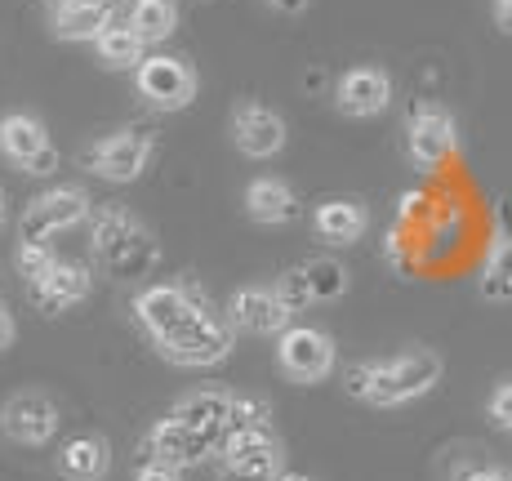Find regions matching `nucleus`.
I'll use <instances>...</instances> for the list:
<instances>
[{
    "label": "nucleus",
    "instance_id": "30",
    "mask_svg": "<svg viewBox=\"0 0 512 481\" xmlns=\"http://www.w3.org/2000/svg\"><path fill=\"white\" fill-rule=\"evenodd\" d=\"M134 481H183L179 477V468H170V464H156V459H147V464L139 468V477Z\"/></svg>",
    "mask_w": 512,
    "mask_h": 481
},
{
    "label": "nucleus",
    "instance_id": "7",
    "mask_svg": "<svg viewBox=\"0 0 512 481\" xmlns=\"http://www.w3.org/2000/svg\"><path fill=\"white\" fill-rule=\"evenodd\" d=\"M406 152L415 170L437 174L459 152V121L441 103H419L406 121Z\"/></svg>",
    "mask_w": 512,
    "mask_h": 481
},
{
    "label": "nucleus",
    "instance_id": "16",
    "mask_svg": "<svg viewBox=\"0 0 512 481\" xmlns=\"http://www.w3.org/2000/svg\"><path fill=\"white\" fill-rule=\"evenodd\" d=\"M334 103H339L343 116H357V121L388 112V103H392V76L383 72V67H352V72H343Z\"/></svg>",
    "mask_w": 512,
    "mask_h": 481
},
{
    "label": "nucleus",
    "instance_id": "15",
    "mask_svg": "<svg viewBox=\"0 0 512 481\" xmlns=\"http://www.w3.org/2000/svg\"><path fill=\"white\" fill-rule=\"evenodd\" d=\"M90 290H94V272L85 268V263H63V259H58L54 268L36 281V286H27L32 303L45 312V317H58V312L85 303L90 299Z\"/></svg>",
    "mask_w": 512,
    "mask_h": 481
},
{
    "label": "nucleus",
    "instance_id": "38",
    "mask_svg": "<svg viewBox=\"0 0 512 481\" xmlns=\"http://www.w3.org/2000/svg\"><path fill=\"white\" fill-rule=\"evenodd\" d=\"M103 5H116V0H103Z\"/></svg>",
    "mask_w": 512,
    "mask_h": 481
},
{
    "label": "nucleus",
    "instance_id": "20",
    "mask_svg": "<svg viewBox=\"0 0 512 481\" xmlns=\"http://www.w3.org/2000/svg\"><path fill=\"white\" fill-rule=\"evenodd\" d=\"M228 410H232V392L205 388V392H187L179 406L170 410V419H179V424L196 428V433L223 437V424H228Z\"/></svg>",
    "mask_w": 512,
    "mask_h": 481
},
{
    "label": "nucleus",
    "instance_id": "23",
    "mask_svg": "<svg viewBox=\"0 0 512 481\" xmlns=\"http://www.w3.org/2000/svg\"><path fill=\"white\" fill-rule=\"evenodd\" d=\"M94 49H98V58H103V67L125 72V67H139V58H143L147 45L134 36V27L125 23V18H112V23L94 36Z\"/></svg>",
    "mask_w": 512,
    "mask_h": 481
},
{
    "label": "nucleus",
    "instance_id": "18",
    "mask_svg": "<svg viewBox=\"0 0 512 481\" xmlns=\"http://www.w3.org/2000/svg\"><path fill=\"white\" fill-rule=\"evenodd\" d=\"M245 214L254 223H263V228H281V223L299 219V196L281 179H254L245 188Z\"/></svg>",
    "mask_w": 512,
    "mask_h": 481
},
{
    "label": "nucleus",
    "instance_id": "28",
    "mask_svg": "<svg viewBox=\"0 0 512 481\" xmlns=\"http://www.w3.org/2000/svg\"><path fill=\"white\" fill-rule=\"evenodd\" d=\"M272 290H277V299L285 303V308H290V317H294V312H303V308L312 303V299H308V281H303L299 263H294V268H285Z\"/></svg>",
    "mask_w": 512,
    "mask_h": 481
},
{
    "label": "nucleus",
    "instance_id": "13",
    "mask_svg": "<svg viewBox=\"0 0 512 481\" xmlns=\"http://www.w3.org/2000/svg\"><path fill=\"white\" fill-rule=\"evenodd\" d=\"M228 326L241 330V335L272 339L290 326V308L277 299L272 286H241L228 299Z\"/></svg>",
    "mask_w": 512,
    "mask_h": 481
},
{
    "label": "nucleus",
    "instance_id": "32",
    "mask_svg": "<svg viewBox=\"0 0 512 481\" xmlns=\"http://www.w3.org/2000/svg\"><path fill=\"white\" fill-rule=\"evenodd\" d=\"M14 335H18V326H14V317H9L5 299H0V352H5V348H14Z\"/></svg>",
    "mask_w": 512,
    "mask_h": 481
},
{
    "label": "nucleus",
    "instance_id": "22",
    "mask_svg": "<svg viewBox=\"0 0 512 481\" xmlns=\"http://www.w3.org/2000/svg\"><path fill=\"white\" fill-rule=\"evenodd\" d=\"M125 23L134 27V36H139L143 45H161L179 32V5H174V0H134Z\"/></svg>",
    "mask_w": 512,
    "mask_h": 481
},
{
    "label": "nucleus",
    "instance_id": "26",
    "mask_svg": "<svg viewBox=\"0 0 512 481\" xmlns=\"http://www.w3.org/2000/svg\"><path fill=\"white\" fill-rule=\"evenodd\" d=\"M54 250L49 245H27V241H18V250H14V268H18V277L27 281V286H36V281L45 277L49 268H54Z\"/></svg>",
    "mask_w": 512,
    "mask_h": 481
},
{
    "label": "nucleus",
    "instance_id": "5",
    "mask_svg": "<svg viewBox=\"0 0 512 481\" xmlns=\"http://www.w3.org/2000/svg\"><path fill=\"white\" fill-rule=\"evenodd\" d=\"M90 214H94V205H90V192L85 188H49L36 196V201H27L23 219H18V241L49 245L58 232L85 223Z\"/></svg>",
    "mask_w": 512,
    "mask_h": 481
},
{
    "label": "nucleus",
    "instance_id": "1",
    "mask_svg": "<svg viewBox=\"0 0 512 481\" xmlns=\"http://www.w3.org/2000/svg\"><path fill=\"white\" fill-rule=\"evenodd\" d=\"M134 317L139 326L152 335L156 352H161L170 366L183 370H201V366H219L228 361L236 330L228 326V317L210 308L196 286H147L134 294Z\"/></svg>",
    "mask_w": 512,
    "mask_h": 481
},
{
    "label": "nucleus",
    "instance_id": "10",
    "mask_svg": "<svg viewBox=\"0 0 512 481\" xmlns=\"http://www.w3.org/2000/svg\"><path fill=\"white\" fill-rule=\"evenodd\" d=\"M285 139H290V130H285L281 112H272L268 103H259V98H245V103H236L232 112V143L241 156H250V161H268V156H277Z\"/></svg>",
    "mask_w": 512,
    "mask_h": 481
},
{
    "label": "nucleus",
    "instance_id": "12",
    "mask_svg": "<svg viewBox=\"0 0 512 481\" xmlns=\"http://www.w3.org/2000/svg\"><path fill=\"white\" fill-rule=\"evenodd\" d=\"M58 406L45 397V392H18L0 406V428H5L9 441L18 446H45L49 437L58 433Z\"/></svg>",
    "mask_w": 512,
    "mask_h": 481
},
{
    "label": "nucleus",
    "instance_id": "33",
    "mask_svg": "<svg viewBox=\"0 0 512 481\" xmlns=\"http://www.w3.org/2000/svg\"><path fill=\"white\" fill-rule=\"evenodd\" d=\"M495 23H499V32L512 36V0H495Z\"/></svg>",
    "mask_w": 512,
    "mask_h": 481
},
{
    "label": "nucleus",
    "instance_id": "27",
    "mask_svg": "<svg viewBox=\"0 0 512 481\" xmlns=\"http://www.w3.org/2000/svg\"><path fill=\"white\" fill-rule=\"evenodd\" d=\"M268 419H272V410L263 406V401L232 397V410H228V424H223V433H241V428H272Z\"/></svg>",
    "mask_w": 512,
    "mask_h": 481
},
{
    "label": "nucleus",
    "instance_id": "3",
    "mask_svg": "<svg viewBox=\"0 0 512 481\" xmlns=\"http://www.w3.org/2000/svg\"><path fill=\"white\" fill-rule=\"evenodd\" d=\"M90 250L98 268L116 281H139L161 259L156 237L143 228L139 214H130L125 205H103V210L90 214Z\"/></svg>",
    "mask_w": 512,
    "mask_h": 481
},
{
    "label": "nucleus",
    "instance_id": "17",
    "mask_svg": "<svg viewBox=\"0 0 512 481\" xmlns=\"http://www.w3.org/2000/svg\"><path fill=\"white\" fill-rule=\"evenodd\" d=\"M312 228L326 245H357L370 232V210L361 201H348V196H334V201H321L317 214H312Z\"/></svg>",
    "mask_w": 512,
    "mask_h": 481
},
{
    "label": "nucleus",
    "instance_id": "19",
    "mask_svg": "<svg viewBox=\"0 0 512 481\" xmlns=\"http://www.w3.org/2000/svg\"><path fill=\"white\" fill-rule=\"evenodd\" d=\"M112 18V5H103V0H67V5H54L49 27H54L58 41H94Z\"/></svg>",
    "mask_w": 512,
    "mask_h": 481
},
{
    "label": "nucleus",
    "instance_id": "4",
    "mask_svg": "<svg viewBox=\"0 0 512 481\" xmlns=\"http://www.w3.org/2000/svg\"><path fill=\"white\" fill-rule=\"evenodd\" d=\"M152 156H156V134L147 125H125V130L98 139L81 156V165L107 183H134L152 165Z\"/></svg>",
    "mask_w": 512,
    "mask_h": 481
},
{
    "label": "nucleus",
    "instance_id": "21",
    "mask_svg": "<svg viewBox=\"0 0 512 481\" xmlns=\"http://www.w3.org/2000/svg\"><path fill=\"white\" fill-rule=\"evenodd\" d=\"M58 468L72 481H103L112 468V446L103 437H72L58 455Z\"/></svg>",
    "mask_w": 512,
    "mask_h": 481
},
{
    "label": "nucleus",
    "instance_id": "9",
    "mask_svg": "<svg viewBox=\"0 0 512 481\" xmlns=\"http://www.w3.org/2000/svg\"><path fill=\"white\" fill-rule=\"evenodd\" d=\"M0 156L14 161L23 174H36V179H45V174L58 170V147L49 143L45 125L27 112L0 116Z\"/></svg>",
    "mask_w": 512,
    "mask_h": 481
},
{
    "label": "nucleus",
    "instance_id": "29",
    "mask_svg": "<svg viewBox=\"0 0 512 481\" xmlns=\"http://www.w3.org/2000/svg\"><path fill=\"white\" fill-rule=\"evenodd\" d=\"M490 419H495V428L512 433V379L490 392Z\"/></svg>",
    "mask_w": 512,
    "mask_h": 481
},
{
    "label": "nucleus",
    "instance_id": "2",
    "mask_svg": "<svg viewBox=\"0 0 512 481\" xmlns=\"http://www.w3.org/2000/svg\"><path fill=\"white\" fill-rule=\"evenodd\" d=\"M441 375H446V366H441L437 352L410 348L388 361H357V366H348L343 392L366 401V406L392 410V406H410V401L428 397V392L441 384Z\"/></svg>",
    "mask_w": 512,
    "mask_h": 481
},
{
    "label": "nucleus",
    "instance_id": "36",
    "mask_svg": "<svg viewBox=\"0 0 512 481\" xmlns=\"http://www.w3.org/2000/svg\"><path fill=\"white\" fill-rule=\"evenodd\" d=\"M5 219H9V205H5V192H0V228H5Z\"/></svg>",
    "mask_w": 512,
    "mask_h": 481
},
{
    "label": "nucleus",
    "instance_id": "25",
    "mask_svg": "<svg viewBox=\"0 0 512 481\" xmlns=\"http://www.w3.org/2000/svg\"><path fill=\"white\" fill-rule=\"evenodd\" d=\"M299 272H303V281H308L312 303H334V299H343L348 286H352L348 268H343L339 259H308V263H299Z\"/></svg>",
    "mask_w": 512,
    "mask_h": 481
},
{
    "label": "nucleus",
    "instance_id": "6",
    "mask_svg": "<svg viewBox=\"0 0 512 481\" xmlns=\"http://www.w3.org/2000/svg\"><path fill=\"white\" fill-rule=\"evenodd\" d=\"M134 90H139L147 103L156 107V112H183V107H192L201 81H196V72H192V63H187V58L143 54L139 67H134Z\"/></svg>",
    "mask_w": 512,
    "mask_h": 481
},
{
    "label": "nucleus",
    "instance_id": "24",
    "mask_svg": "<svg viewBox=\"0 0 512 481\" xmlns=\"http://www.w3.org/2000/svg\"><path fill=\"white\" fill-rule=\"evenodd\" d=\"M277 477H281V446L277 441L223 459V473H219V481H277Z\"/></svg>",
    "mask_w": 512,
    "mask_h": 481
},
{
    "label": "nucleus",
    "instance_id": "11",
    "mask_svg": "<svg viewBox=\"0 0 512 481\" xmlns=\"http://www.w3.org/2000/svg\"><path fill=\"white\" fill-rule=\"evenodd\" d=\"M147 455H152L156 464H170L183 473V468H196V464L219 455V437L196 433V428H187L179 419L165 415L161 424L152 428V437H147Z\"/></svg>",
    "mask_w": 512,
    "mask_h": 481
},
{
    "label": "nucleus",
    "instance_id": "34",
    "mask_svg": "<svg viewBox=\"0 0 512 481\" xmlns=\"http://www.w3.org/2000/svg\"><path fill=\"white\" fill-rule=\"evenodd\" d=\"M268 5L277 9V14H290V18H294V14H303V9H308L312 0H268Z\"/></svg>",
    "mask_w": 512,
    "mask_h": 481
},
{
    "label": "nucleus",
    "instance_id": "14",
    "mask_svg": "<svg viewBox=\"0 0 512 481\" xmlns=\"http://www.w3.org/2000/svg\"><path fill=\"white\" fill-rule=\"evenodd\" d=\"M477 290L486 303H512V201L508 196L495 210V237H490L486 263H481Z\"/></svg>",
    "mask_w": 512,
    "mask_h": 481
},
{
    "label": "nucleus",
    "instance_id": "31",
    "mask_svg": "<svg viewBox=\"0 0 512 481\" xmlns=\"http://www.w3.org/2000/svg\"><path fill=\"white\" fill-rule=\"evenodd\" d=\"M455 481H512V473H504V468H459Z\"/></svg>",
    "mask_w": 512,
    "mask_h": 481
},
{
    "label": "nucleus",
    "instance_id": "8",
    "mask_svg": "<svg viewBox=\"0 0 512 481\" xmlns=\"http://www.w3.org/2000/svg\"><path fill=\"white\" fill-rule=\"evenodd\" d=\"M277 361L285 379H294V384H321V379L334 375L339 348L317 326H285L277 335Z\"/></svg>",
    "mask_w": 512,
    "mask_h": 481
},
{
    "label": "nucleus",
    "instance_id": "37",
    "mask_svg": "<svg viewBox=\"0 0 512 481\" xmlns=\"http://www.w3.org/2000/svg\"><path fill=\"white\" fill-rule=\"evenodd\" d=\"M49 5H67V0H49Z\"/></svg>",
    "mask_w": 512,
    "mask_h": 481
},
{
    "label": "nucleus",
    "instance_id": "35",
    "mask_svg": "<svg viewBox=\"0 0 512 481\" xmlns=\"http://www.w3.org/2000/svg\"><path fill=\"white\" fill-rule=\"evenodd\" d=\"M277 481H312V477H308V473H281Z\"/></svg>",
    "mask_w": 512,
    "mask_h": 481
}]
</instances>
